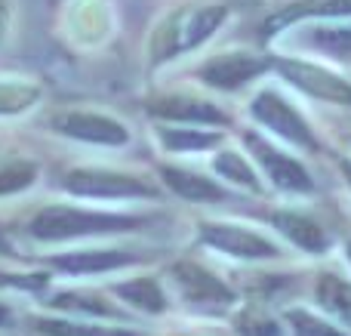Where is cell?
Here are the masks:
<instances>
[{
    "label": "cell",
    "mask_w": 351,
    "mask_h": 336,
    "mask_svg": "<svg viewBox=\"0 0 351 336\" xmlns=\"http://www.w3.org/2000/svg\"><path fill=\"white\" fill-rule=\"evenodd\" d=\"M228 19V6L225 3H204V6H179L176 12L164 19L152 34V62H170L176 56L194 49L197 43H204L206 37H213L222 22Z\"/></svg>",
    "instance_id": "obj_1"
},
{
    "label": "cell",
    "mask_w": 351,
    "mask_h": 336,
    "mask_svg": "<svg viewBox=\"0 0 351 336\" xmlns=\"http://www.w3.org/2000/svg\"><path fill=\"white\" fill-rule=\"evenodd\" d=\"M145 216L130 213H93L77 207H47L28 222V235L37 241H65L84 238V235H105V232H133L145 226Z\"/></svg>",
    "instance_id": "obj_2"
},
{
    "label": "cell",
    "mask_w": 351,
    "mask_h": 336,
    "mask_svg": "<svg viewBox=\"0 0 351 336\" xmlns=\"http://www.w3.org/2000/svg\"><path fill=\"white\" fill-rule=\"evenodd\" d=\"M62 185L86 197H158V189L145 179L117 170H71Z\"/></svg>",
    "instance_id": "obj_3"
},
{
    "label": "cell",
    "mask_w": 351,
    "mask_h": 336,
    "mask_svg": "<svg viewBox=\"0 0 351 336\" xmlns=\"http://www.w3.org/2000/svg\"><path fill=\"white\" fill-rule=\"evenodd\" d=\"M250 111H253V117L259 123H265L268 130H274V133L284 136V139L293 142V145L311 148V152L317 148V139H315V133H311L308 121H305L280 93H274V90L259 93V96L250 102Z\"/></svg>",
    "instance_id": "obj_4"
},
{
    "label": "cell",
    "mask_w": 351,
    "mask_h": 336,
    "mask_svg": "<svg viewBox=\"0 0 351 336\" xmlns=\"http://www.w3.org/2000/svg\"><path fill=\"white\" fill-rule=\"evenodd\" d=\"M274 68H278L293 86H299L302 93L321 99V102L351 105V80L327 71V68L311 65V62H302V59H278Z\"/></svg>",
    "instance_id": "obj_5"
},
{
    "label": "cell",
    "mask_w": 351,
    "mask_h": 336,
    "mask_svg": "<svg viewBox=\"0 0 351 336\" xmlns=\"http://www.w3.org/2000/svg\"><path fill=\"white\" fill-rule=\"evenodd\" d=\"M200 238L210 247L228 253V256L241 259H274L280 256V247L268 241L265 235L253 232V228H241L231 222H204L200 226Z\"/></svg>",
    "instance_id": "obj_6"
},
{
    "label": "cell",
    "mask_w": 351,
    "mask_h": 336,
    "mask_svg": "<svg viewBox=\"0 0 351 336\" xmlns=\"http://www.w3.org/2000/svg\"><path fill=\"white\" fill-rule=\"evenodd\" d=\"M53 130L80 142H99V145H123L130 139L127 127L108 115L96 111H65L53 117Z\"/></svg>",
    "instance_id": "obj_7"
},
{
    "label": "cell",
    "mask_w": 351,
    "mask_h": 336,
    "mask_svg": "<svg viewBox=\"0 0 351 336\" xmlns=\"http://www.w3.org/2000/svg\"><path fill=\"white\" fill-rule=\"evenodd\" d=\"M247 145H250V152H253V158L259 160V167L265 170V176L271 179L278 189H287V191H311L315 189L308 170H305L296 158L278 152L274 145H268L265 139H259V136H253V133L247 136Z\"/></svg>",
    "instance_id": "obj_8"
},
{
    "label": "cell",
    "mask_w": 351,
    "mask_h": 336,
    "mask_svg": "<svg viewBox=\"0 0 351 336\" xmlns=\"http://www.w3.org/2000/svg\"><path fill=\"white\" fill-rule=\"evenodd\" d=\"M271 62L262 59V56L253 53H225L210 59L204 68H200V80L216 90H237V86L250 84L253 77H259L262 71H268Z\"/></svg>",
    "instance_id": "obj_9"
},
{
    "label": "cell",
    "mask_w": 351,
    "mask_h": 336,
    "mask_svg": "<svg viewBox=\"0 0 351 336\" xmlns=\"http://www.w3.org/2000/svg\"><path fill=\"white\" fill-rule=\"evenodd\" d=\"M170 275H173L176 287H179V293L188 302H194V306H225V302H231V290L216 275H210L204 265L176 263L170 269Z\"/></svg>",
    "instance_id": "obj_10"
},
{
    "label": "cell",
    "mask_w": 351,
    "mask_h": 336,
    "mask_svg": "<svg viewBox=\"0 0 351 336\" xmlns=\"http://www.w3.org/2000/svg\"><path fill=\"white\" fill-rule=\"evenodd\" d=\"M152 115L164 117V121H179V123H228L222 108H216V105L206 102V99H194V96L154 99Z\"/></svg>",
    "instance_id": "obj_11"
},
{
    "label": "cell",
    "mask_w": 351,
    "mask_h": 336,
    "mask_svg": "<svg viewBox=\"0 0 351 336\" xmlns=\"http://www.w3.org/2000/svg\"><path fill=\"white\" fill-rule=\"evenodd\" d=\"M271 222L284 238H290L293 244L302 247V250H308V253H324L330 247V235L305 213H296V210H278V213L271 216Z\"/></svg>",
    "instance_id": "obj_12"
},
{
    "label": "cell",
    "mask_w": 351,
    "mask_h": 336,
    "mask_svg": "<svg viewBox=\"0 0 351 336\" xmlns=\"http://www.w3.org/2000/svg\"><path fill=\"white\" fill-rule=\"evenodd\" d=\"M136 259L139 256L127 250H80V253H68V256H56L53 265L62 272H71V275H99V272L133 265Z\"/></svg>",
    "instance_id": "obj_13"
},
{
    "label": "cell",
    "mask_w": 351,
    "mask_h": 336,
    "mask_svg": "<svg viewBox=\"0 0 351 336\" xmlns=\"http://www.w3.org/2000/svg\"><path fill=\"white\" fill-rule=\"evenodd\" d=\"M315 16H351V0H290L280 12L265 22V34H278L280 28Z\"/></svg>",
    "instance_id": "obj_14"
},
{
    "label": "cell",
    "mask_w": 351,
    "mask_h": 336,
    "mask_svg": "<svg viewBox=\"0 0 351 336\" xmlns=\"http://www.w3.org/2000/svg\"><path fill=\"white\" fill-rule=\"evenodd\" d=\"M160 176H164V182L170 185L179 197H185V201H197V204L225 201V191L219 189L216 182H210L206 176H197V173L179 170V167H164Z\"/></svg>",
    "instance_id": "obj_15"
},
{
    "label": "cell",
    "mask_w": 351,
    "mask_h": 336,
    "mask_svg": "<svg viewBox=\"0 0 351 336\" xmlns=\"http://www.w3.org/2000/svg\"><path fill=\"white\" fill-rule=\"evenodd\" d=\"M114 293L121 296L123 302H130V306L142 309V312H164V306H167V296L154 278H133V281H123L114 287Z\"/></svg>",
    "instance_id": "obj_16"
},
{
    "label": "cell",
    "mask_w": 351,
    "mask_h": 336,
    "mask_svg": "<svg viewBox=\"0 0 351 336\" xmlns=\"http://www.w3.org/2000/svg\"><path fill=\"white\" fill-rule=\"evenodd\" d=\"M317 302H321L327 312H333L336 318L351 324V284L346 278L333 275V272H324V275L317 278Z\"/></svg>",
    "instance_id": "obj_17"
},
{
    "label": "cell",
    "mask_w": 351,
    "mask_h": 336,
    "mask_svg": "<svg viewBox=\"0 0 351 336\" xmlns=\"http://www.w3.org/2000/svg\"><path fill=\"white\" fill-rule=\"evenodd\" d=\"M219 142V133H206V130L197 127H164L160 130V145L167 152H206Z\"/></svg>",
    "instance_id": "obj_18"
},
{
    "label": "cell",
    "mask_w": 351,
    "mask_h": 336,
    "mask_svg": "<svg viewBox=\"0 0 351 336\" xmlns=\"http://www.w3.org/2000/svg\"><path fill=\"white\" fill-rule=\"evenodd\" d=\"M34 327L43 336H133V331H121V327L80 324V321H68V318H37Z\"/></svg>",
    "instance_id": "obj_19"
},
{
    "label": "cell",
    "mask_w": 351,
    "mask_h": 336,
    "mask_svg": "<svg viewBox=\"0 0 351 336\" xmlns=\"http://www.w3.org/2000/svg\"><path fill=\"white\" fill-rule=\"evenodd\" d=\"M213 167H216L219 176H225L228 182L234 185H243V189H259V173L253 170V164H250L247 158H241L237 152H222L216 154V160H213Z\"/></svg>",
    "instance_id": "obj_20"
},
{
    "label": "cell",
    "mask_w": 351,
    "mask_h": 336,
    "mask_svg": "<svg viewBox=\"0 0 351 336\" xmlns=\"http://www.w3.org/2000/svg\"><path fill=\"white\" fill-rule=\"evenodd\" d=\"M40 99V86L25 80H0V115L25 111Z\"/></svg>",
    "instance_id": "obj_21"
},
{
    "label": "cell",
    "mask_w": 351,
    "mask_h": 336,
    "mask_svg": "<svg viewBox=\"0 0 351 336\" xmlns=\"http://www.w3.org/2000/svg\"><path fill=\"white\" fill-rule=\"evenodd\" d=\"M37 179V164L31 160H3L0 164V195L25 191Z\"/></svg>",
    "instance_id": "obj_22"
},
{
    "label": "cell",
    "mask_w": 351,
    "mask_h": 336,
    "mask_svg": "<svg viewBox=\"0 0 351 336\" xmlns=\"http://www.w3.org/2000/svg\"><path fill=\"white\" fill-rule=\"evenodd\" d=\"M56 309H71V312H84V315H99V318H121L114 306L102 300V296H84V293H59L53 296Z\"/></svg>",
    "instance_id": "obj_23"
},
{
    "label": "cell",
    "mask_w": 351,
    "mask_h": 336,
    "mask_svg": "<svg viewBox=\"0 0 351 336\" xmlns=\"http://www.w3.org/2000/svg\"><path fill=\"white\" fill-rule=\"evenodd\" d=\"M287 324L293 327L296 336H348V333H342L339 327L327 324L324 318L305 312V309H290V312H287Z\"/></svg>",
    "instance_id": "obj_24"
},
{
    "label": "cell",
    "mask_w": 351,
    "mask_h": 336,
    "mask_svg": "<svg viewBox=\"0 0 351 336\" xmlns=\"http://www.w3.org/2000/svg\"><path fill=\"white\" fill-rule=\"evenodd\" d=\"M234 331L243 336H280V327L274 324L268 315L256 312V309H247L234 318Z\"/></svg>",
    "instance_id": "obj_25"
},
{
    "label": "cell",
    "mask_w": 351,
    "mask_h": 336,
    "mask_svg": "<svg viewBox=\"0 0 351 336\" xmlns=\"http://www.w3.org/2000/svg\"><path fill=\"white\" fill-rule=\"evenodd\" d=\"M47 281L43 275H10V272H0V287H40Z\"/></svg>",
    "instance_id": "obj_26"
},
{
    "label": "cell",
    "mask_w": 351,
    "mask_h": 336,
    "mask_svg": "<svg viewBox=\"0 0 351 336\" xmlns=\"http://www.w3.org/2000/svg\"><path fill=\"white\" fill-rule=\"evenodd\" d=\"M339 170H342V176H346V182H348V189H351V160L348 158L339 160Z\"/></svg>",
    "instance_id": "obj_27"
},
{
    "label": "cell",
    "mask_w": 351,
    "mask_h": 336,
    "mask_svg": "<svg viewBox=\"0 0 351 336\" xmlns=\"http://www.w3.org/2000/svg\"><path fill=\"white\" fill-rule=\"evenodd\" d=\"M6 324H10V309L0 306V327H6Z\"/></svg>",
    "instance_id": "obj_28"
},
{
    "label": "cell",
    "mask_w": 351,
    "mask_h": 336,
    "mask_svg": "<svg viewBox=\"0 0 351 336\" xmlns=\"http://www.w3.org/2000/svg\"><path fill=\"white\" fill-rule=\"evenodd\" d=\"M3 28H6V10H3V3H0V34H3Z\"/></svg>",
    "instance_id": "obj_29"
},
{
    "label": "cell",
    "mask_w": 351,
    "mask_h": 336,
    "mask_svg": "<svg viewBox=\"0 0 351 336\" xmlns=\"http://www.w3.org/2000/svg\"><path fill=\"white\" fill-rule=\"evenodd\" d=\"M346 256H348V263H351V241L346 244Z\"/></svg>",
    "instance_id": "obj_30"
}]
</instances>
